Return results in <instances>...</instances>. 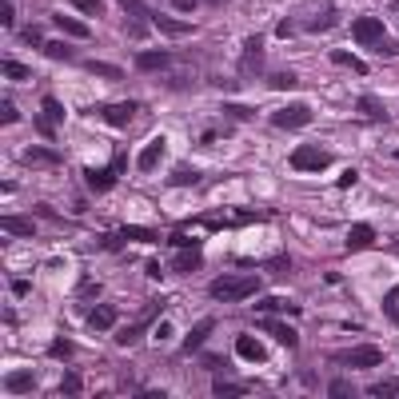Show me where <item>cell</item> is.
<instances>
[{
    "label": "cell",
    "mask_w": 399,
    "mask_h": 399,
    "mask_svg": "<svg viewBox=\"0 0 399 399\" xmlns=\"http://www.w3.org/2000/svg\"><path fill=\"white\" fill-rule=\"evenodd\" d=\"M256 292H260L256 275H220L208 284V296L220 303H244V299H256Z\"/></svg>",
    "instance_id": "obj_1"
},
{
    "label": "cell",
    "mask_w": 399,
    "mask_h": 399,
    "mask_svg": "<svg viewBox=\"0 0 399 399\" xmlns=\"http://www.w3.org/2000/svg\"><path fill=\"white\" fill-rule=\"evenodd\" d=\"M299 25H303V32H327L336 25V4L332 0H303Z\"/></svg>",
    "instance_id": "obj_2"
},
{
    "label": "cell",
    "mask_w": 399,
    "mask_h": 399,
    "mask_svg": "<svg viewBox=\"0 0 399 399\" xmlns=\"http://www.w3.org/2000/svg\"><path fill=\"white\" fill-rule=\"evenodd\" d=\"M256 220H260V216L244 212V208H220V212L200 216V220H192V224L208 228V232H220V228H248V224H256Z\"/></svg>",
    "instance_id": "obj_3"
},
{
    "label": "cell",
    "mask_w": 399,
    "mask_h": 399,
    "mask_svg": "<svg viewBox=\"0 0 399 399\" xmlns=\"http://www.w3.org/2000/svg\"><path fill=\"white\" fill-rule=\"evenodd\" d=\"M240 76L244 80H260L263 76V32H251L240 52Z\"/></svg>",
    "instance_id": "obj_4"
},
{
    "label": "cell",
    "mask_w": 399,
    "mask_h": 399,
    "mask_svg": "<svg viewBox=\"0 0 399 399\" xmlns=\"http://www.w3.org/2000/svg\"><path fill=\"white\" fill-rule=\"evenodd\" d=\"M332 152H324V148H312V144H303V148H296L292 156H287V164L296 168V172H327L332 168Z\"/></svg>",
    "instance_id": "obj_5"
},
{
    "label": "cell",
    "mask_w": 399,
    "mask_h": 399,
    "mask_svg": "<svg viewBox=\"0 0 399 399\" xmlns=\"http://www.w3.org/2000/svg\"><path fill=\"white\" fill-rule=\"evenodd\" d=\"M384 20H379V16H360V20H355V25H351V40H355V44H360V48H379V44H384Z\"/></svg>",
    "instance_id": "obj_6"
},
{
    "label": "cell",
    "mask_w": 399,
    "mask_h": 399,
    "mask_svg": "<svg viewBox=\"0 0 399 399\" xmlns=\"http://www.w3.org/2000/svg\"><path fill=\"white\" fill-rule=\"evenodd\" d=\"M312 124V108L308 104H284L272 112V128H284V132H296V128Z\"/></svg>",
    "instance_id": "obj_7"
},
{
    "label": "cell",
    "mask_w": 399,
    "mask_h": 399,
    "mask_svg": "<svg viewBox=\"0 0 399 399\" xmlns=\"http://www.w3.org/2000/svg\"><path fill=\"white\" fill-rule=\"evenodd\" d=\"M332 360L344 363V367H375V363H384V351L375 348V344H363V348L332 351Z\"/></svg>",
    "instance_id": "obj_8"
},
{
    "label": "cell",
    "mask_w": 399,
    "mask_h": 399,
    "mask_svg": "<svg viewBox=\"0 0 399 399\" xmlns=\"http://www.w3.org/2000/svg\"><path fill=\"white\" fill-rule=\"evenodd\" d=\"M164 152H168V140H164V136L148 140V148H140V156H136V168L144 176L156 172V168H160V160H164Z\"/></svg>",
    "instance_id": "obj_9"
},
{
    "label": "cell",
    "mask_w": 399,
    "mask_h": 399,
    "mask_svg": "<svg viewBox=\"0 0 399 399\" xmlns=\"http://www.w3.org/2000/svg\"><path fill=\"white\" fill-rule=\"evenodd\" d=\"M236 355H240V360H248V363H263V360H268L263 344L256 336H248V332H240V336H236Z\"/></svg>",
    "instance_id": "obj_10"
},
{
    "label": "cell",
    "mask_w": 399,
    "mask_h": 399,
    "mask_svg": "<svg viewBox=\"0 0 399 399\" xmlns=\"http://www.w3.org/2000/svg\"><path fill=\"white\" fill-rule=\"evenodd\" d=\"M260 332H268V336H272L275 344H284V348H299V336H296V327L280 324V320H260Z\"/></svg>",
    "instance_id": "obj_11"
},
{
    "label": "cell",
    "mask_w": 399,
    "mask_h": 399,
    "mask_svg": "<svg viewBox=\"0 0 399 399\" xmlns=\"http://www.w3.org/2000/svg\"><path fill=\"white\" fill-rule=\"evenodd\" d=\"M136 112H140L136 100H124V104H108V108H104V120H108L112 128H128V120H132Z\"/></svg>",
    "instance_id": "obj_12"
},
{
    "label": "cell",
    "mask_w": 399,
    "mask_h": 399,
    "mask_svg": "<svg viewBox=\"0 0 399 399\" xmlns=\"http://www.w3.org/2000/svg\"><path fill=\"white\" fill-rule=\"evenodd\" d=\"M216 332V320L208 315V320H196V327L184 336V351H200L204 344H208V336Z\"/></svg>",
    "instance_id": "obj_13"
},
{
    "label": "cell",
    "mask_w": 399,
    "mask_h": 399,
    "mask_svg": "<svg viewBox=\"0 0 399 399\" xmlns=\"http://www.w3.org/2000/svg\"><path fill=\"white\" fill-rule=\"evenodd\" d=\"M20 160L28 164V168H56V164H60V156H56V148H25L20 152Z\"/></svg>",
    "instance_id": "obj_14"
},
{
    "label": "cell",
    "mask_w": 399,
    "mask_h": 399,
    "mask_svg": "<svg viewBox=\"0 0 399 399\" xmlns=\"http://www.w3.org/2000/svg\"><path fill=\"white\" fill-rule=\"evenodd\" d=\"M204 268V256H200V248H184L180 256H172V272L176 275H192Z\"/></svg>",
    "instance_id": "obj_15"
},
{
    "label": "cell",
    "mask_w": 399,
    "mask_h": 399,
    "mask_svg": "<svg viewBox=\"0 0 399 399\" xmlns=\"http://www.w3.org/2000/svg\"><path fill=\"white\" fill-rule=\"evenodd\" d=\"M152 25L160 28L164 37H172V40H180V37H188V32H196L192 25H184V20H172L168 13H152Z\"/></svg>",
    "instance_id": "obj_16"
},
{
    "label": "cell",
    "mask_w": 399,
    "mask_h": 399,
    "mask_svg": "<svg viewBox=\"0 0 399 399\" xmlns=\"http://www.w3.org/2000/svg\"><path fill=\"white\" fill-rule=\"evenodd\" d=\"M32 387H37V375L32 372H8L4 375V391H8V395H28Z\"/></svg>",
    "instance_id": "obj_17"
},
{
    "label": "cell",
    "mask_w": 399,
    "mask_h": 399,
    "mask_svg": "<svg viewBox=\"0 0 399 399\" xmlns=\"http://www.w3.org/2000/svg\"><path fill=\"white\" fill-rule=\"evenodd\" d=\"M116 164L112 168H84V180H88V188H92V192H104V188H112L116 184Z\"/></svg>",
    "instance_id": "obj_18"
},
{
    "label": "cell",
    "mask_w": 399,
    "mask_h": 399,
    "mask_svg": "<svg viewBox=\"0 0 399 399\" xmlns=\"http://www.w3.org/2000/svg\"><path fill=\"white\" fill-rule=\"evenodd\" d=\"M132 64H136V72H164V68L172 64V56H168V52H140Z\"/></svg>",
    "instance_id": "obj_19"
},
{
    "label": "cell",
    "mask_w": 399,
    "mask_h": 399,
    "mask_svg": "<svg viewBox=\"0 0 399 399\" xmlns=\"http://www.w3.org/2000/svg\"><path fill=\"white\" fill-rule=\"evenodd\" d=\"M355 108H360L367 120H379V124H387V108L379 104V96H372V92H363V96H355Z\"/></svg>",
    "instance_id": "obj_20"
},
{
    "label": "cell",
    "mask_w": 399,
    "mask_h": 399,
    "mask_svg": "<svg viewBox=\"0 0 399 399\" xmlns=\"http://www.w3.org/2000/svg\"><path fill=\"white\" fill-rule=\"evenodd\" d=\"M116 308H108V303H100V308H92V315H88V327H96V332H108V327H116Z\"/></svg>",
    "instance_id": "obj_21"
},
{
    "label": "cell",
    "mask_w": 399,
    "mask_h": 399,
    "mask_svg": "<svg viewBox=\"0 0 399 399\" xmlns=\"http://www.w3.org/2000/svg\"><path fill=\"white\" fill-rule=\"evenodd\" d=\"M372 240H375L372 224H351V232H348V251H363Z\"/></svg>",
    "instance_id": "obj_22"
},
{
    "label": "cell",
    "mask_w": 399,
    "mask_h": 399,
    "mask_svg": "<svg viewBox=\"0 0 399 399\" xmlns=\"http://www.w3.org/2000/svg\"><path fill=\"white\" fill-rule=\"evenodd\" d=\"M52 25L60 28V32H68L72 40H88V37H92V32H88L80 20H72V16H64V13H60V16H52Z\"/></svg>",
    "instance_id": "obj_23"
},
{
    "label": "cell",
    "mask_w": 399,
    "mask_h": 399,
    "mask_svg": "<svg viewBox=\"0 0 399 399\" xmlns=\"http://www.w3.org/2000/svg\"><path fill=\"white\" fill-rule=\"evenodd\" d=\"M200 180H204L200 168H176V172L168 176V184H172V188H192V184H200Z\"/></svg>",
    "instance_id": "obj_24"
},
{
    "label": "cell",
    "mask_w": 399,
    "mask_h": 399,
    "mask_svg": "<svg viewBox=\"0 0 399 399\" xmlns=\"http://www.w3.org/2000/svg\"><path fill=\"white\" fill-rule=\"evenodd\" d=\"M40 52H44L48 60H76V48H72V44H64V40H48Z\"/></svg>",
    "instance_id": "obj_25"
},
{
    "label": "cell",
    "mask_w": 399,
    "mask_h": 399,
    "mask_svg": "<svg viewBox=\"0 0 399 399\" xmlns=\"http://www.w3.org/2000/svg\"><path fill=\"white\" fill-rule=\"evenodd\" d=\"M0 224H4V232H8V236H32V232H37V228L28 224L25 216H4Z\"/></svg>",
    "instance_id": "obj_26"
},
{
    "label": "cell",
    "mask_w": 399,
    "mask_h": 399,
    "mask_svg": "<svg viewBox=\"0 0 399 399\" xmlns=\"http://www.w3.org/2000/svg\"><path fill=\"white\" fill-rule=\"evenodd\" d=\"M40 112L48 116L52 124H60V120H64V104L56 96H44V100H40Z\"/></svg>",
    "instance_id": "obj_27"
},
{
    "label": "cell",
    "mask_w": 399,
    "mask_h": 399,
    "mask_svg": "<svg viewBox=\"0 0 399 399\" xmlns=\"http://www.w3.org/2000/svg\"><path fill=\"white\" fill-rule=\"evenodd\" d=\"M84 68H88V72H96V76H104V80H120V76H124L116 64H104V60H88Z\"/></svg>",
    "instance_id": "obj_28"
},
{
    "label": "cell",
    "mask_w": 399,
    "mask_h": 399,
    "mask_svg": "<svg viewBox=\"0 0 399 399\" xmlns=\"http://www.w3.org/2000/svg\"><path fill=\"white\" fill-rule=\"evenodd\" d=\"M367 395H375V399H399V384H395V379H387V384H372V387H367Z\"/></svg>",
    "instance_id": "obj_29"
},
{
    "label": "cell",
    "mask_w": 399,
    "mask_h": 399,
    "mask_svg": "<svg viewBox=\"0 0 399 399\" xmlns=\"http://www.w3.org/2000/svg\"><path fill=\"white\" fill-rule=\"evenodd\" d=\"M72 351H76V348H72V339H64V336L48 344V355H52V360H72Z\"/></svg>",
    "instance_id": "obj_30"
},
{
    "label": "cell",
    "mask_w": 399,
    "mask_h": 399,
    "mask_svg": "<svg viewBox=\"0 0 399 399\" xmlns=\"http://www.w3.org/2000/svg\"><path fill=\"white\" fill-rule=\"evenodd\" d=\"M148 25H152V20H144V16H128L124 37H136V40H144V37H148Z\"/></svg>",
    "instance_id": "obj_31"
},
{
    "label": "cell",
    "mask_w": 399,
    "mask_h": 399,
    "mask_svg": "<svg viewBox=\"0 0 399 399\" xmlns=\"http://www.w3.org/2000/svg\"><path fill=\"white\" fill-rule=\"evenodd\" d=\"M332 64H344L351 72H367V64H363L360 56H351V52H332Z\"/></svg>",
    "instance_id": "obj_32"
},
{
    "label": "cell",
    "mask_w": 399,
    "mask_h": 399,
    "mask_svg": "<svg viewBox=\"0 0 399 399\" xmlns=\"http://www.w3.org/2000/svg\"><path fill=\"white\" fill-rule=\"evenodd\" d=\"M260 312H296V303H287V299H275V296H263L260 299Z\"/></svg>",
    "instance_id": "obj_33"
},
{
    "label": "cell",
    "mask_w": 399,
    "mask_h": 399,
    "mask_svg": "<svg viewBox=\"0 0 399 399\" xmlns=\"http://www.w3.org/2000/svg\"><path fill=\"white\" fill-rule=\"evenodd\" d=\"M68 4L84 16H104V0H68Z\"/></svg>",
    "instance_id": "obj_34"
},
{
    "label": "cell",
    "mask_w": 399,
    "mask_h": 399,
    "mask_svg": "<svg viewBox=\"0 0 399 399\" xmlns=\"http://www.w3.org/2000/svg\"><path fill=\"white\" fill-rule=\"evenodd\" d=\"M120 236H124V240H144V244H152V240H156V232H152V228L124 224V228H120Z\"/></svg>",
    "instance_id": "obj_35"
},
{
    "label": "cell",
    "mask_w": 399,
    "mask_h": 399,
    "mask_svg": "<svg viewBox=\"0 0 399 399\" xmlns=\"http://www.w3.org/2000/svg\"><path fill=\"white\" fill-rule=\"evenodd\" d=\"M384 312H387V320L399 327V287H391V292L384 296Z\"/></svg>",
    "instance_id": "obj_36"
},
{
    "label": "cell",
    "mask_w": 399,
    "mask_h": 399,
    "mask_svg": "<svg viewBox=\"0 0 399 399\" xmlns=\"http://www.w3.org/2000/svg\"><path fill=\"white\" fill-rule=\"evenodd\" d=\"M268 84H272V88H296L299 80H296V72H292V68H284V72H272V76H268Z\"/></svg>",
    "instance_id": "obj_37"
},
{
    "label": "cell",
    "mask_w": 399,
    "mask_h": 399,
    "mask_svg": "<svg viewBox=\"0 0 399 399\" xmlns=\"http://www.w3.org/2000/svg\"><path fill=\"white\" fill-rule=\"evenodd\" d=\"M0 68H4V76H8V80H28V68H25V64H16V60H0Z\"/></svg>",
    "instance_id": "obj_38"
},
{
    "label": "cell",
    "mask_w": 399,
    "mask_h": 399,
    "mask_svg": "<svg viewBox=\"0 0 399 399\" xmlns=\"http://www.w3.org/2000/svg\"><path fill=\"white\" fill-rule=\"evenodd\" d=\"M124 4L128 16H144V20H152V8H144V0H120Z\"/></svg>",
    "instance_id": "obj_39"
},
{
    "label": "cell",
    "mask_w": 399,
    "mask_h": 399,
    "mask_svg": "<svg viewBox=\"0 0 399 399\" xmlns=\"http://www.w3.org/2000/svg\"><path fill=\"white\" fill-rule=\"evenodd\" d=\"M40 32H44V28H40V25H28V28H25V44H32V48H44L48 40L40 37Z\"/></svg>",
    "instance_id": "obj_40"
},
{
    "label": "cell",
    "mask_w": 399,
    "mask_h": 399,
    "mask_svg": "<svg viewBox=\"0 0 399 399\" xmlns=\"http://www.w3.org/2000/svg\"><path fill=\"white\" fill-rule=\"evenodd\" d=\"M80 387H84V384H80V375H76V372H68V375L60 379V395H76Z\"/></svg>",
    "instance_id": "obj_41"
},
{
    "label": "cell",
    "mask_w": 399,
    "mask_h": 399,
    "mask_svg": "<svg viewBox=\"0 0 399 399\" xmlns=\"http://www.w3.org/2000/svg\"><path fill=\"white\" fill-rule=\"evenodd\" d=\"M327 395H332V399H351V395H355V387H348V384H344V379H336V384H327Z\"/></svg>",
    "instance_id": "obj_42"
},
{
    "label": "cell",
    "mask_w": 399,
    "mask_h": 399,
    "mask_svg": "<svg viewBox=\"0 0 399 399\" xmlns=\"http://www.w3.org/2000/svg\"><path fill=\"white\" fill-rule=\"evenodd\" d=\"M212 391H216V395H248V387H244V384H216Z\"/></svg>",
    "instance_id": "obj_43"
},
{
    "label": "cell",
    "mask_w": 399,
    "mask_h": 399,
    "mask_svg": "<svg viewBox=\"0 0 399 399\" xmlns=\"http://www.w3.org/2000/svg\"><path fill=\"white\" fill-rule=\"evenodd\" d=\"M144 324H148V320H140V324L124 327V332H120V344H132V339H140V336H144Z\"/></svg>",
    "instance_id": "obj_44"
},
{
    "label": "cell",
    "mask_w": 399,
    "mask_h": 399,
    "mask_svg": "<svg viewBox=\"0 0 399 399\" xmlns=\"http://www.w3.org/2000/svg\"><path fill=\"white\" fill-rule=\"evenodd\" d=\"M0 120H4V124H16V120H20V112H16L13 100H4V104H0Z\"/></svg>",
    "instance_id": "obj_45"
},
{
    "label": "cell",
    "mask_w": 399,
    "mask_h": 399,
    "mask_svg": "<svg viewBox=\"0 0 399 399\" xmlns=\"http://www.w3.org/2000/svg\"><path fill=\"white\" fill-rule=\"evenodd\" d=\"M0 25L8 28V32H13V25H16V13H13V4H8V0L0 4Z\"/></svg>",
    "instance_id": "obj_46"
},
{
    "label": "cell",
    "mask_w": 399,
    "mask_h": 399,
    "mask_svg": "<svg viewBox=\"0 0 399 399\" xmlns=\"http://www.w3.org/2000/svg\"><path fill=\"white\" fill-rule=\"evenodd\" d=\"M37 132H40V136H44V140H52V136H56V124H52L48 116L40 112V120H37Z\"/></svg>",
    "instance_id": "obj_47"
},
{
    "label": "cell",
    "mask_w": 399,
    "mask_h": 399,
    "mask_svg": "<svg viewBox=\"0 0 399 399\" xmlns=\"http://www.w3.org/2000/svg\"><path fill=\"white\" fill-rule=\"evenodd\" d=\"M224 112L232 116V120H248V116H251V108H244V104H224Z\"/></svg>",
    "instance_id": "obj_48"
},
{
    "label": "cell",
    "mask_w": 399,
    "mask_h": 399,
    "mask_svg": "<svg viewBox=\"0 0 399 399\" xmlns=\"http://www.w3.org/2000/svg\"><path fill=\"white\" fill-rule=\"evenodd\" d=\"M28 287H32L28 280H8V292H13L16 299H20V296H28Z\"/></svg>",
    "instance_id": "obj_49"
},
{
    "label": "cell",
    "mask_w": 399,
    "mask_h": 399,
    "mask_svg": "<svg viewBox=\"0 0 399 399\" xmlns=\"http://www.w3.org/2000/svg\"><path fill=\"white\" fill-rule=\"evenodd\" d=\"M275 37L292 40V37H296V20H280V28H275Z\"/></svg>",
    "instance_id": "obj_50"
},
{
    "label": "cell",
    "mask_w": 399,
    "mask_h": 399,
    "mask_svg": "<svg viewBox=\"0 0 399 399\" xmlns=\"http://www.w3.org/2000/svg\"><path fill=\"white\" fill-rule=\"evenodd\" d=\"M92 296H100V284H96V280H88V284L80 287V299H92Z\"/></svg>",
    "instance_id": "obj_51"
},
{
    "label": "cell",
    "mask_w": 399,
    "mask_h": 399,
    "mask_svg": "<svg viewBox=\"0 0 399 399\" xmlns=\"http://www.w3.org/2000/svg\"><path fill=\"white\" fill-rule=\"evenodd\" d=\"M204 363H208L212 372H224V367H228V360H224V355H208V360H204Z\"/></svg>",
    "instance_id": "obj_52"
},
{
    "label": "cell",
    "mask_w": 399,
    "mask_h": 399,
    "mask_svg": "<svg viewBox=\"0 0 399 399\" xmlns=\"http://www.w3.org/2000/svg\"><path fill=\"white\" fill-rule=\"evenodd\" d=\"M375 52H384V56H399V44H395V40H384Z\"/></svg>",
    "instance_id": "obj_53"
},
{
    "label": "cell",
    "mask_w": 399,
    "mask_h": 399,
    "mask_svg": "<svg viewBox=\"0 0 399 399\" xmlns=\"http://www.w3.org/2000/svg\"><path fill=\"white\" fill-rule=\"evenodd\" d=\"M172 8H176V13H192V8H196V0H172Z\"/></svg>",
    "instance_id": "obj_54"
},
{
    "label": "cell",
    "mask_w": 399,
    "mask_h": 399,
    "mask_svg": "<svg viewBox=\"0 0 399 399\" xmlns=\"http://www.w3.org/2000/svg\"><path fill=\"white\" fill-rule=\"evenodd\" d=\"M208 4H228V0H208Z\"/></svg>",
    "instance_id": "obj_55"
},
{
    "label": "cell",
    "mask_w": 399,
    "mask_h": 399,
    "mask_svg": "<svg viewBox=\"0 0 399 399\" xmlns=\"http://www.w3.org/2000/svg\"><path fill=\"white\" fill-rule=\"evenodd\" d=\"M391 8H395V13H399V0H391Z\"/></svg>",
    "instance_id": "obj_56"
},
{
    "label": "cell",
    "mask_w": 399,
    "mask_h": 399,
    "mask_svg": "<svg viewBox=\"0 0 399 399\" xmlns=\"http://www.w3.org/2000/svg\"><path fill=\"white\" fill-rule=\"evenodd\" d=\"M395 160H399V148H395Z\"/></svg>",
    "instance_id": "obj_57"
}]
</instances>
